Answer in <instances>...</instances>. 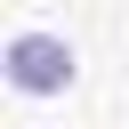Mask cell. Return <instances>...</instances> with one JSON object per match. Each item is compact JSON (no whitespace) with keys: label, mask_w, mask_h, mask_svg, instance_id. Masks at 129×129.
I'll return each mask as SVG.
<instances>
[{"label":"cell","mask_w":129,"mask_h":129,"mask_svg":"<svg viewBox=\"0 0 129 129\" xmlns=\"http://www.w3.org/2000/svg\"><path fill=\"white\" fill-rule=\"evenodd\" d=\"M8 81H16L24 97H56V89L73 81V40H56V32H16V40H8Z\"/></svg>","instance_id":"1"}]
</instances>
